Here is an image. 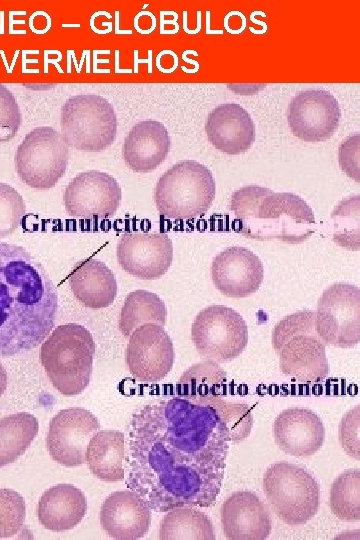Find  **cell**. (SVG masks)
Returning <instances> with one entry per match:
<instances>
[{
    "label": "cell",
    "instance_id": "obj_34",
    "mask_svg": "<svg viewBox=\"0 0 360 540\" xmlns=\"http://www.w3.org/2000/svg\"><path fill=\"white\" fill-rule=\"evenodd\" d=\"M21 113L13 94L0 84V142L9 141L19 130Z\"/></svg>",
    "mask_w": 360,
    "mask_h": 540
},
{
    "label": "cell",
    "instance_id": "obj_15",
    "mask_svg": "<svg viewBox=\"0 0 360 540\" xmlns=\"http://www.w3.org/2000/svg\"><path fill=\"white\" fill-rule=\"evenodd\" d=\"M341 111L336 98L326 90H306L295 95L289 105L288 123L292 133L305 142L328 140L339 126Z\"/></svg>",
    "mask_w": 360,
    "mask_h": 540
},
{
    "label": "cell",
    "instance_id": "obj_35",
    "mask_svg": "<svg viewBox=\"0 0 360 540\" xmlns=\"http://www.w3.org/2000/svg\"><path fill=\"white\" fill-rule=\"evenodd\" d=\"M360 407L350 409L339 423V441L343 450L352 458L360 459Z\"/></svg>",
    "mask_w": 360,
    "mask_h": 540
},
{
    "label": "cell",
    "instance_id": "obj_32",
    "mask_svg": "<svg viewBox=\"0 0 360 540\" xmlns=\"http://www.w3.org/2000/svg\"><path fill=\"white\" fill-rule=\"evenodd\" d=\"M26 517L24 498L15 490L0 488V538L16 535Z\"/></svg>",
    "mask_w": 360,
    "mask_h": 540
},
{
    "label": "cell",
    "instance_id": "obj_11",
    "mask_svg": "<svg viewBox=\"0 0 360 540\" xmlns=\"http://www.w3.org/2000/svg\"><path fill=\"white\" fill-rule=\"evenodd\" d=\"M315 330L326 344L351 348L360 340V290L338 283L327 288L318 301Z\"/></svg>",
    "mask_w": 360,
    "mask_h": 540
},
{
    "label": "cell",
    "instance_id": "obj_2",
    "mask_svg": "<svg viewBox=\"0 0 360 540\" xmlns=\"http://www.w3.org/2000/svg\"><path fill=\"white\" fill-rule=\"evenodd\" d=\"M57 290L24 247L0 242V357L36 348L55 324Z\"/></svg>",
    "mask_w": 360,
    "mask_h": 540
},
{
    "label": "cell",
    "instance_id": "obj_7",
    "mask_svg": "<svg viewBox=\"0 0 360 540\" xmlns=\"http://www.w3.org/2000/svg\"><path fill=\"white\" fill-rule=\"evenodd\" d=\"M263 491L273 512L289 526L307 523L318 511L319 485L298 465L271 464L263 475Z\"/></svg>",
    "mask_w": 360,
    "mask_h": 540
},
{
    "label": "cell",
    "instance_id": "obj_31",
    "mask_svg": "<svg viewBox=\"0 0 360 540\" xmlns=\"http://www.w3.org/2000/svg\"><path fill=\"white\" fill-rule=\"evenodd\" d=\"M333 240L349 250L359 249V195L342 200L332 213Z\"/></svg>",
    "mask_w": 360,
    "mask_h": 540
},
{
    "label": "cell",
    "instance_id": "obj_1",
    "mask_svg": "<svg viewBox=\"0 0 360 540\" xmlns=\"http://www.w3.org/2000/svg\"><path fill=\"white\" fill-rule=\"evenodd\" d=\"M252 425L247 404L221 395L176 394L148 402L129 423L126 484L157 512L211 507L229 442L247 438Z\"/></svg>",
    "mask_w": 360,
    "mask_h": 540
},
{
    "label": "cell",
    "instance_id": "obj_21",
    "mask_svg": "<svg viewBox=\"0 0 360 540\" xmlns=\"http://www.w3.org/2000/svg\"><path fill=\"white\" fill-rule=\"evenodd\" d=\"M205 130L211 144L230 155L246 152L255 141V126L249 113L236 103L221 104L209 114Z\"/></svg>",
    "mask_w": 360,
    "mask_h": 540
},
{
    "label": "cell",
    "instance_id": "obj_14",
    "mask_svg": "<svg viewBox=\"0 0 360 540\" xmlns=\"http://www.w3.org/2000/svg\"><path fill=\"white\" fill-rule=\"evenodd\" d=\"M121 196L115 178L105 172L89 170L70 181L63 200L66 212L74 218L106 219L116 213Z\"/></svg>",
    "mask_w": 360,
    "mask_h": 540
},
{
    "label": "cell",
    "instance_id": "obj_13",
    "mask_svg": "<svg viewBox=\"0 0 360 540\" xmlns=\"http://www.w3.org/2000/svg\"><path fill=\"white\" fill-rule=\"evenodd\" d=\"M125 358L128 370L136 380L159 382L170 372L174 363L172 340L163 326L143 324L130 334Z\"/></svg>",
    "mask_w": 360,
    "mask_h": 540
},
{
    "label": "cell",
    "instance_id": "obj_12",
    "mask_svg": "<svg viewBox=\"0 0 360 540\" xmlns=\"http://www.w3.org/2000/svg\"><path fill=\"white\" fill-rule=\"evenodd\" d=\"M99 429L98 419L84 408L59 411L49 423L46 438L51 458L66 467L82 465L89 441Z\"/></svg>",
    "mask_w": 360,
    "mask_h": 540
},
{
    "label": "cell",
    "instance_id": "obj_4",
    "mask_svg": "<svg viewBox=\"0 0 360 540\" xmlns=\"http://www.w3.org/2000/svg\"><path fill=\"white\" fill-rule=\"evenodd\" d=\"M272 344L285 376L304 384L321 382L328 376L326 344L316 333L314 311L283 318L273 330Z\"/></svg>",
    "mask_w": 360,
    "mask_h": 540
},
{
    "label": "cell",
    "instance_id": "obj_18",
    "mask_svg": "<svg viewBox=\"0 0 360 540\" xmlns=\"http://www.w3.org/2000/svg\"><path fill=\"white\" fill-rule=\"evenodd\" d=\"M222 529L229 540H264L272 529L269 511L251 491L232 493L220 509Z\"/></svg>",
    "mask_w": 360,
    "mask_h": 540
},
{
    "label": "cell",
    "instance_id": "obj_10",
    "mask_svg": "<svg viewBox=\"0 0 360 540\" xmlns=\"http://www.w3.org/2000/svg\"><path fill=\"white\" fill-rule=\"evenodd\" d=\"M191 338L206 360L225 363L237 358L248 343V327L232 308L212 305L201 310L191 327Z\"/></svg>",
    "mask_w": 360,
    "mask_h": 540
},
{
    "label": "cell",
    "instance_id": "obj_3",
    "mask_svg": "<svg viewBox=\"0 0 360 540\" xmlns=\"http://www.w3.org/2000/svg\"><path fill=\"white\" fill-rule=\"evenodd\" d=\"M230 210L236 217L235 230L259 241L300 244L316 228L314 212L301 197L262 186L249 185L235 191Z\"/></svg>",
    "mask_w": 360,
    "mask_h": 540
},
{
    "label": "cell",
    "instance_id": "obj_33",
    "mask_svg": "<svg viewBox=\"0 0 360 540\" xmlns=\"http://www.w3.org/2000/svg\"><path fill=\"white\" fill-rule=\"evenodd\" d=\"M25 210L22 196L10 185L0 183V238L19 228Z\"/></svg>",
    "mask_w": 360,
    "mask_h": 540
},
{
    "label": "cell",
    "instance_id": "obj_6",
    "mask_svg": "<svg viewBox=\"0 0 360 540\" xmlns=\"http://www.w3.org/2000/svg\"><path fill=\"white\" fill-rule=\"evenodd\" d=\"M216 192L211 171L193 160H184L168 169L158 180L154 201L168 219H193L205 214Z\"/></svg>",
    "mask_w": 360,
    "mask_h": 540
},
{
    "label": "cell",
    "instance_id": "obj_25",
    "mask_svg": "<svg viewBox=\"0 0 360 540\" xmlns=\"http://www.w3.org/2000/svg\"><path fill=\"white\" fill-rule=\"evenodd\" d=\"M124 435L116 430L98 431L89 441L86 462L94 476L102 481L124 479Z\"/></svg>",
    "mask_w": 360,
    "mask_h": 540
},
{
    "label": "cell",
    "instance_id": "obj_5",
    "mask_svg": "<svg viewBox=\"0 0 360 540\" xmlns=\"http://www.w3.org/2000/svg\"><path fill=\"white\" fill-rule=\"evenodd\" d=\"M96 345L82 325L56 327L42 343L40 361L52 385L61 394H80L89 384Z\"/></svg>",
    "mask_w": 360,
    "mask_h": 540
},
{
    "label": "cell",
    "instance_id": "obj_36",
    "mask_svg": "<svg viewBox=\"0 0 360 540\" xmlns=\"http://www.w3.org/2000/svg\"><path fill=\"white\" fill-rule=\"evenodd\" d=\"M360 136L358 133L347 137L339 147V163L348 176L358 181Z\"/></svg>",
    "mask_w": 360,
    "mask_h": 540
},
{
    "label": "cell",
    "instance_id": "obj_30",
    "mask_svg": "<svg viewBox=\"0 0 360 540\" xmlns=\"http://www.w3.org/2000/svg\"><path fill=\"white\" fill-rule=\"evenodd\" d=\"M226 372L217 362L206 360L188 368L180 377L176 393L181 395H221Z\"/></svg>",
    "mask_w": 360,
    "mask_h": 540
},
{
    "label": "cell",
    "instance_id": "obj_20",
    "mask_svg": "<svg viewBox=\"0 0 360 540\" xmlns=\"http://www.w3.org/2000/svg\"><path fill=\"white\" fill-rule=\"evenodd\" d=\"M273 432L278 447L296 457L315 454L325 437L321 418L303 407H291L280 412L274 421Z\"/></svg>",
    "mask_w": 360,
    "mask_h": 540
},
{
    "label": "cell",
    "instance_id": "obj_24",
    "mask_svg": "<svg viewBox=\"0 0 360 540\" xmlns=\"http://www.w3.org/2000/svg\"><path fill=\"white\" fill-rule=\"evenodd\" d=\"M87 511L84 493L71 484H58L47 489L38 502L40 524L51 531L62 532L77 526Z\"/></svg>",
    "mask_w": 360,
    "mask_h": 540
},
{
    "label": "cell",
    "instance_id": "obj_8",
    "mask_svg": "<svg viewBox=\"0 0 360 540\" xmlns=\"http://www.w3.org/2000/svg\"><path fill=\"white\" fill-rule=\"evenodd\" d=\"M60 127L68 146L84 152H100L115 140L117 117L104 97L80 94L63 104Z\"/></svg>",
    "mask_w": 360,
    "mask_h": 540
},
{
    "label": "cell",
    "instance_id": "obj_9",
    "mask_svg": "<svg viewBox=\"0 0 360 540\" xmlns=\"http://www.w3.org/2000/svg\"><path fill=\"white\" fill-rule=\"evenodd\" d=\"M69 160V146L62 134L49 126L30 131L15 153V168L20 179L34 189L56 185L64 175Z\"/></svg>",
    "mask_w": 360,
    "mask_h": 540
},
{
    "label": "cell",
    "instance_id": "obj_22",
    "mask_svg": "<svg viewBox=\"0 0 360 540\" xmlns=\"http://www.w3.org/2000/svg\"><path fill=\"white\" fill-rule=\"evenodd\" d=\"M170 150V137L159 121L144 120L127 134L122 154L126 165L135 172L146 173L156 169Z\"/></svg>",
    "mask_w": 360,
    "mask_h": 540
},
{
    "label": "cell",
    "instance_id": "obj_19",
    "mask_svg": "<svg viewBox=\"0 0 360 540\" xmlns=\"http://www.w3.org/2000/svg\"><path fill=\"white\" fill-rule=\"evenodd\" d=\"M100 524L113 539L142 538L151 523V510L143 498L132 490L110 494L100 509Z\"/></svg>",
    "mask_w": 360,
    "mask_h": 540
},
{
    "label": "cell",
    "instance_id": "obj_26",
    "mask_svg": "<svg viewBox=\"0 0 360 540\" xmlns=\"http://www.w3.org/2000/svg\"><path fill=\"white\" fill-rule=\"evenodd\" d=\"M166 319L167 308L163 300L155 293L140 289L126 296L120 312L119 329L124 337H128L146 323L164 326Z\"/></svg>",
    "mask_w": 360,
    "mask_h": 540
},
{
    "label": "cell",
    "instance_id": "obj_17",
    "mask_svg": "<svg viewBox=\"0 0 360 540\" xmlns=\"http://www.w3.org/2000/svg\"><path fill=\"white\" fill-rule=\"evenodd\" d=\"M211 278L225 296L244 298L259 289L264 278V267L252 251L232 246L213 259Z\"/></svg>",
    "mask_w": 360,
    "mask_h": 540
},
{
    "label": "cell",
    "instance_id": "obj_16",
    "mask_svg": "<svg viewBox=\"0 0 360 540\" xmlns=\"http://www.w3.org/2000/svg\"><path fill=\"white\" fill-rule=\"evenodd\" d=\"M117 260L128 274L143 280L163 276L173 260V244L165 233H125L118 241Z\"/></svg>",
    "mask_w": 360,
    "mask_h": 540
},
{
    "label": "cell",
    "instance_id": "obj_29",
    "mask_svg": "<svg viewBox=\"0 0 360 540\" xmlns=\"http://www.w3.org/2000/svg\"><path fill=\"white\" fill-rule=\"evenodd\" d=\"M330 508L336 518L346 522L360 520V470L348 469L333 481Z\"/></svg>",
    "mask_w": 360,
    "mask_h": 540
},
{
    "label": "cell",
    "instance_id": "obj_37",
    "mask_svg": "<svg viewBox=\"0 0 360 540\" xmlns=\"http://www.w3.org/2000/svg\"><path fill=\"white\" fill-rule=\"evenodd\" d=\"M8 375L2 364H0V397L3 395L7 388Z\"/></svg>",
    "mask_w": 360,
    "mask_h": 540
},
{
    "label": "cell",
    "instance_id": "obj_27",
    "mask_svg": "<svg viewBox=\"0 0 360 540\" xmlns=\"http://www.w3.org/2000/svg\"><path fill=\"white\" fill-rule=\"evenodd\" d=\"M38 420L30 413L19 412L0 419V467L15 462L38 433Z\"/></svg>",
    "mask_w": 360,
    "mask_h": 540
},
{
    "label": "cell",
    "instance_id": "obj_28",
    "mask_svg": "<svg viewBox=\"0 0 360 540\" xmlns=\"http://www.w3.org/2000/svg\"><path fill=\"white\" fill-rule=\"evenodd\" d=\"M159 538L213 540L215 534L212 522L206 514L184 506L167 511L160 524Z\"/></svg>",
    "mask_w": 360,
    "mask_h": 540
},
{
    "label": "cell",
    "instance_id": "obj_23",
    "mask_svg": "<svg viewBox=\"0 0 360 540\" xmlns=\"http://www.w3.org/2000/svg\"><path fill=\"white\" fill-rule=\"evenodd\" d=\"M68 281L73 295L87 308H105L117 295V282L112 270L93 257L77 262Z\"/></svg>",
    "mask_w": 360,
    "mask_h": 540
}]
</instances>
